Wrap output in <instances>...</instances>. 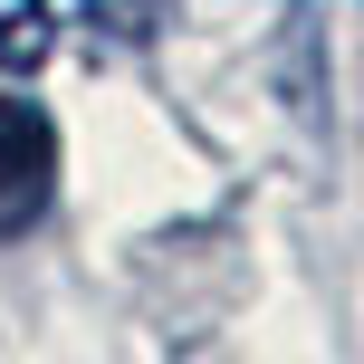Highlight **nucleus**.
Returning <instances> with one entry per match:
<instances>
[{
  "mask_svg": "<svg viewBox=\"0 0 364 364\" xmlns=\"http://www.w3.org/2000/svg\"><path fill=\"white\" fill-rule=\"evenodd\" d=\"M58 192V134L48 115L29 106V87H10L0 77V240H19L38 211H48Z\"/></svg>",
  "mask_w": 364,
  "mask_h": 364,
  "instance_id": "obj_1",
  "label": "nucleus"
}]
</instances>
